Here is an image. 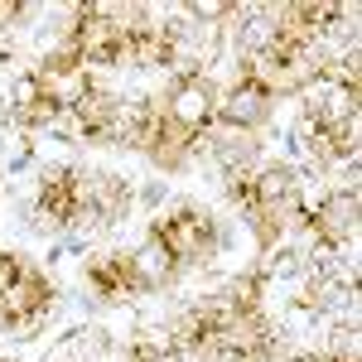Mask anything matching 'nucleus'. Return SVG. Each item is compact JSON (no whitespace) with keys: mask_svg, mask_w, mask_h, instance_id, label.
Returning <instances> with one entry per match:
<instances>
[{"mask_svg":"<svg viewBox=\"0 0 362 362\" xmlns=\"http://www.w3.org/2000/svg\"><path fill=\"white\" fill-rule=\"evenodd\" d=\"M0 362H10V358H0Z\"/></svg>","mask_w":362,"mask_h":362,"instance_id":"412c9836","label":"nucleus"},{"mask_svg":"<svg viewBox=\"0 0 362 362\" xmlns=\"http://www.w3.org/2000/svg\"><path fill=\"white\" fill-rule=\"evenodd\" d=\"M73 131L87 140H121V102L107 87H87L73 97Z\"/></svg>","mask_w":362,"mask_h":362,"instance_id":"39448f33","label":"nucleus"},{"mask_svg":"<svg viewBox=\"0 0 362 362\" xmlns=\"http://www.w3.org/2000/svg\"><path fill=\"white\" fill-rule=\"evenodd\" d=\"M58 112H63V97L49 92V87H39V78H25L15 87V121L20 126H49Z\"/></svg>","mask_w":362,"mask_h":362,"instance_id":"9b49d317","label":"nucleus"},{"mask_svg":"<svg viewBox=\"0 0 362 362\" xmlns=\"http://www.w3.org/2000/svg\"><path fill=\"white\" fill-rule=\"evenodd\" d=\"M169 121H179L184 131H194V136H203L208 126H213V116H218V102H213V87L198 83L194 68H184L179 73V83L169 87Z\"/></svg>","mask_w":362,"mask_h":362,"instance_id":"7ed1b4c3","label":"nucleus"},{"mask_svg":"<svg viewBox=\"0 0 362 362\" xmlns=\"http://www.w3.org/2000/svg\"><path fill=\"white\" fill-rule=\"evenodd\" d=\"M73 54L92 63H116L131 54V34L107 5H78L73 10Z\"/></svg>","mask_w":362,"mask_h":362,"instance_id":"f257e3e1","label":"nucleus"},{"mask_svg":"<svg viewBox=\"0 0 362 362\" xmlns=\"http://www.w3.org/2000/svg\"><path fill=\"white\" fill-rule=\"evenodd\" d=\"M305 131H309V145H314L324 160H348V155L358 150V126H353V116H334V112H324V107H309Z\"/></svg>","mask_w":362,"mask_h":362,"instance_id":"0eeeda50","label":"nucleus"},{"mask_svg":"<svg viewBox=\"0 0 362 362\" xmlns=\"http://www.w3.org/2000/svg\"><path fill=\"white\" fill-rule=\"evenodd\" d=\"M54 300V285L39 276V271H25V276L15 280V285H0V324H25L34 314H44Z\"/></svg>","mask_w":362,"mask_h":362,"instance_id":"6e6552de","label":"nucleus"},{"mask_svg":"<svg viewBox=\"0 0 362 362\" xmlns=\"http://www.w3.org/2000/svg\"><path fill=\"white\" fill-rule=\"evenodd\" d=\"M83 174H73V169H54L49 179H44V189H39V208H44V218L49 223H78V213H83Z\"/></svg>","mask_w":362,"mask_h":362,"instance_id":"1a4fd4ad","label":"nucleus"},{"mask_svg":"<svg viewBox=\"0 0 362 362\" xmlns=\"http://www.w3.org/2000/svg\"><path fill=\"white\" fill-rule=\"evenodd\" d=\"M314 78L334 83L338 92H348V107H358V58H334V63H319Z\"/></svg>","mask_w":362,"mask_h":362,"instance_id":"dca6fc26","label":"nucleus"},{"mask_svg":"<svg viewBox=\"0 0 362 362\" xmlns=\"http://www.w3.org/2000/svg\"><path fill=\"white\" fill-rule=\"evenodd\" d=\"M87 285H92L102 300H116V295L140 290V276H136V266H131V256H112V261H97V266L87 271Z\"/></svg>","mask_w":362,"mask_h":362,"instance_id":"ddd939ff","label":"nucleus"},{"mask_svg":"<svg viewBox=\"0 0 362 362\" xmlns=\"http://www.w3.org/2000/svg\"><path fill=\"white\" fill-rule=\"evenodd\" d=\"M227 194H232V203H237V208L251 218V213H256V203H261V198H256V169L232 174V179H227Z\"/></svg>","mask_w":362,"mask_h":362,"instance_id":"f3484780","label":"nucleus"},{"mask_svg":"<svg viewBox=\"0 0 362 362\" xmlns=\"http://www.w3.org/2000/svg\"><path fill=\"white\" fill-rule=\"evenodd\" d=\"M227 305L237 309V314H256V309H261V276H242L237 285H232Z\"/></svg>","mask_w":362,"mask_h":362,"instance_id":"a211bd4d","label":"nucleus"},{"mask_svg":"<svg viewBox=\"0 0 362 362\" xmlns=\"http://www.w3.org/2000/svg\"><path fill=\"white\" fill-rule=\"evenodd\" d=\"M131 362H174V348L165 338H136L131 343Z\"/></svg>","mask_w":362,"mask_h":362,"instance_id":"6ab92c4d","label":"nucleus"},{"mask_svg":"<svg viewBox=\"0 0 362 362\" xmlns=\"http://www.w3.org/2000/svg\"><path fill=\"white\" fill-rule=\"evenodd\" d=\"M29 266L20 261V256H10V251H0V285H15V280L25 276Z\"/></svg>","mask_w":362,"mask_h":362,"instance_id":"aec40b11","label":"nucleus"},{"mask_svg":"<svg viewBox=\"0 0 362 362\" xmlns=\"http://www.w3.org/2000/svg\"><path fill=\"white\" fill-rule=\"evenodd\" d=\"M314 58H295V63H280V58H261V54H247L242 58V78L237 83H251L261 87L266 97H276V92H295V87H305L314 78Z\"/></svg>","mask_w":362,"mask_h":362,"instance_id":"20e7f679","label":"nucleus"},{"mask_svg":"<svg viewBox=\"0 0 362 362\" xmlns=\"http://www.w3.org/2000/svg\"><path fill=\"white\" fill-rule=\"evenodd\" d=\"M227 126H261L266 116H271V97L261 92V87H251V83H237L232 92H227Z\"/></svg>","mask_w":362,"mask_h":362,"instance_id":"4468645a","label":"nucleus"},{"mask_svg":"<svg viewBox=\"0 0 362 362\" xmlns=\"http://www.w3.org/2000/svg\"><path fill=\"white\" fill-rule=\"evenodd\" d=\"M305 227L319 237V247H343L353 232H358V194L348 189V194H334L324 198L314 213H305Z\"/></svg>","mask_w":362,"mask_h":362,"instance_id":"423d86ee","label":"nucleus"},{"mask_svg":"<svg viewBox=\"0 0 362 362\" xmlns=\"http://www.w3.org/2000/svg\"><path fill=\"white\" fill-rule=\"evenodd\" d=\"M150 242H160L174 261H194V256H208L218 232H213V218L203 208H174L169 218L150 227Z\"/></svg>","mask_w":362,"mask_h":362,"instance_id":"f03ea898","label":"nucleus"},{"mask_svg":"<svg viewBox=\"0 0 362 362\" xmlns=\"http://www.w3.org/2000/svg\"><path fill=\"white\" fill-rule=\"evenodd\" d=\"M131 54L140 63H174V29L169 25H150V20H131Z\"/></svg>","mask_w":362,"mask_h":362,"instance_id":"f8f14e48","label":"nucleus"},{"mask_svg":"<svg viewBox=\"0 0 362 362\" xmlns=\"http://www.w3.org/2000/svg\"><path fill=\"white\" fill-rule=\"evenodd\" d=\"M131 266H136V276H140V290H150V285H160V280H169L179 271V261H174L160 242H150L140 256H131Z\"/></svg>","mask_w":362,"mask_h":362,"instance_id":"2eb2a0df","label":"nucleus"},{"mask_svg":"<svg viewBox=\"0 0 362 362\" xmlns=\"http://www.w3.org/2000/svg\"><path fill=\"white\" fill-rule=\"evenodd\" d=\"M78 198H83V213L92 208V218L112 223V218H121V213H126V203H131V189H126L121 179H112V174H102V179H83ZM83 213H78V218H83Z\"/></svg>","mask_w":362,"mask_h":362,"instance_id":"9d476101","label":"nucleus"}]
</instances>
